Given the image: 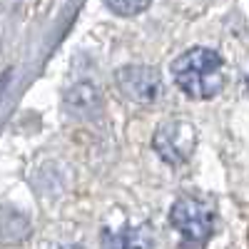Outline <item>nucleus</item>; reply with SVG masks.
Listing matches in <instances>:
<instances>
[{"label": "nucleus", "mask_w": 249, "mask_h": 249, "mask_svg": "<svg viewBox=\"0 0 249 249\" xmlns=\"http://www.w3.org/2000/svg\"><path fill=\"white\" fill-rule=\"evenodd\" d=\"M175 85L192 100H210L224 88V60L210 48H192L172 62Z\"/></svg>", "instance_id": "1"}, {"label": "nucleus", "mask_w": 249, "mask_h": 249, "mask_svg": "<svg viewBox=\"0 0 249 249\" xmlns=\"http://www.w3.org/2000/svg\"><path fill=\"white\" fill-rule=\"evenodd\" d=\"M170 224L177 230L182 247H202L214 234V212L195 197H179L170 210Z\"/></svg>", "instance_id": "2"}, {"label": "nucleus", "mask_w": 249, "mask_h": 249, "mask_svg": "<svg viewBox=\"0 0 249 249\" xmlns=\"http://www.w3.org/2000/svg\"><path fill=\"white\" fill-rule=\"evenodd\" d=\"M152 144L167 164H184L197 147V130L187 120L162 122L152 137Z\"/></svg>", "instance_id": "3"}, {"label": "nucleus", "mask_w": 249, "mask_h": 249, "mask_svg": "<svg viewBox=\"0 0 249 249\" xmlns=\"http://www.w3.org/2000/svg\"><path fill=\"white\" fill-rule=\"evenodd\" d=\"M115 82L120 92L137 102V105H152L162 92V82L155 68L147 65H124L115 72Z\"/></svg>", "instance_id": "4"}, {"label": "nucleus", "mask_w": 249, "mask_h": 249, "mask_svg": "<svg viewBox=\"0 0 249 249\" xmlns=\"http://www.w3.org/2000/svg\"><path fill=\"white\" fill-rule=\"evenodd\" d=\"M102 249H155V234L147 224L122 227L120 232H102Z\"/></svg>", "instance_id": "5"}, {"label": "nucleus", "mask_w": 249, "mask_h": 249, "mask_svg": "<svg viewBox=\"0 0 249 249\" xmlns=\"http://www.w3.org/2000/svg\"><path fill=\"white\" fill-rule=\"evenodd\" d=\"M107 8L115 13V15H122V18H132V15H140L150 8L152 0H105Z\"/></svg>", "instance_id": "6"}, {"label": "nucleus", "mask_w": 249, "mask_h": 249, "mask_svg": "<svg viewBox=\"0 0 249 249\" xmlns=\"http://www.w3.org/2000/svg\"><path fill=\"white\" fill-rule=\"evenodd\" d=\"M57 249H80V247H70V244H68V247H57Z\"/></svg>", "instance_id": "7"}, {"label": "nucleus", "mask_w": 249, "mask_h": 249, "mask_svg": "<svg viewBox=\"0 0 249 249\" xmlns=\"http://www.w3.org/2000/svg\"><path fill=\"white\" fill-rule=\"evenodd\" d=\"M247 92H249V75H247Z\"/></svg>", "instance_id": "8"}]
</instances>
